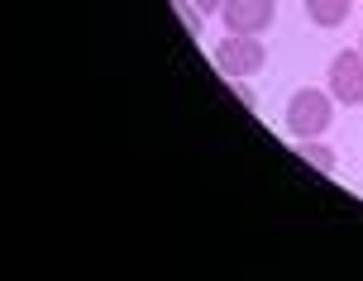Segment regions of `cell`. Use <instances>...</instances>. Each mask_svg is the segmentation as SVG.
I'll list each match as a JSON object with an SVG mask.
<instances>
[{
	"label": "cell",
	"instance_id": "6da1fadb",
	"mask_svg": "<svg viewBox=\"0 0 363 281\" xmlns=\"http://www.w3.org/2000/svg\"><path fill=\"white\" fill-rule=\"evenodd\" d=\"M335 124V96L320 86H301L287 101V134L291 139H320Z\"/></svg>",
	"mask_w": 363,
	"mask_h": 281
},
{
	"label": "cell",
	"instance_id": "9c48e42d",
	"mask_svg": "<svg viewBox=\"0 0 363 281\" xmlns=\"http://www.w3.org/2000/svg\"><path fill=\"white\" fill-rule=\"evenodd\" d=\"M191 5H196L201 15H220V5H225V0H191Z\"/></svg>",
	"mask_w": 363,
	"mask_h": 281
},
{
	"label": "cell",
	"instance_id": "52a82bcc",
	"mask_svg": "<svg viewBox=\"0 0 363 281\" xmlns=\"http://www.w3.org/2000/svg\"><path fill=\"white\" fill-rule=\"evenodd\" d=\"M172 10H177V19L186 24V29H191V34H196V29H201V19H206V15L196 10V5H191V0H172Z\"/></svg>",
	"mask_w": 363,
	"mask_h": 281
},
{
	"label": "cell",
	"instance_id": "5b68a950",
	"mask_svg": "<svg viewBox=\"0 0 363 281\" xmlns=\"http://www.w3.org/2000/svg\"><path fill=\"white\" fill-rule=\"evenodd\" d=\"M354 10V0H306V19L320 24V29H340Z\"/></svg>",
	"mask_w": 363,
	"mask_h": 281
},
{
	"label": "cell",
	"instance_id": "8992f818",
	"mask_svg": "<svg viewBox=\"0 0 363 281\" xmlns=\"http://www.w3.org/2000/svg\"><path fill=\"white\" fill-rule=\"evenodd\" d=\"M301 158H306L311 167H320V172H335V153H330L325 143L315 148V143H311V139H301Z\"/></svg>",
	"mask_w": 363,
	"mask_h": 281
},
{
	"label": "cell",
	"instance_id": "ba28073f",
	"mask_svg": "<svg viewBox=\"0 0 363 281\" xmlns=\"http://www.w3.org/2000/svg\"><path fill=\"white\" fill-rule=\"evenodd\" d=\"M235 96H239V101H244V110H258V96H254V91H249V86H244V76H239V81H235Z\"/></svg>",
	"mask_w": 363,
	"mask_h": 281
},
{
	"label": "cell",
	"instance_id": "277c9868",
	"mask_svg": "<svg viewBox=\"0 0 363 281\" xmlns=\"http://www.w3.org/2000/svg\"><path fill=\"white\" fill-rule=\"evenodd\" d=\"M220 19H225L230 34H263L277 19V0H225Z\"/></svg>",
	"mask_w": 363,
	"mask_h": 281
},
{
	"label": "cell",
	"instance_id": "3957f363",
	"mask_svg": "<svg viewBox=\"0 0 363 281\" xmlns=\"http://www.w3.org/2000/svg\"><path fill=\"white\" fill-rule=\"evenodd\" d=\"M330 96L340 105H363V53L359 48H340L330 57Z\"/></svg>",
	"mask_w": 363,
	"mask_h": 281
},
{
	"label": "cell",
	"instance_id": "30bf717a",
	"mask_svg": "<svg viewBox=\"0 0 363 281\" xmlns=\"http://www.w3.org/2000/svg\"><path fill=\"white\" fill-rule=\"evenodd\" d=\"M359 53H363V38H359Z\"/></svg>",
	"mask_w": 363,
	"mask_h": 281
},
{
	"label": "cell",
	"instance_id": "7a4b0ae2",
	"mask_svg": "<svg viewBox=\"0 0 363 281\" xmlns=\"http://www.w3.org/2000/svg\"><path fill=\"white\" fill-rule=\"evenodd\" d=\"M263 62H268V48H263V38H258V34H225L216 43V67L225 71L230 81L263 71Z\"/></svg>",
	"mask_w": 363,
	"mask_h": 281
}]
</instances>
